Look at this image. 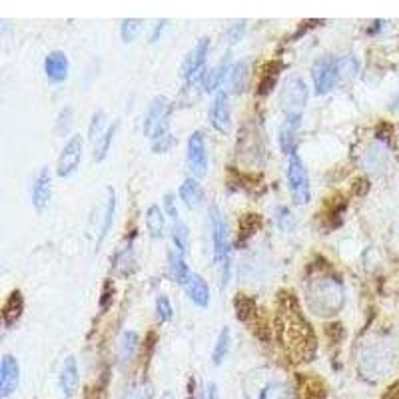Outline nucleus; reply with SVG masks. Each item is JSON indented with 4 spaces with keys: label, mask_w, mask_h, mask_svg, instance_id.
I'll return each mask as SVG.
<instances>
[{
    "label": "nucleus",
    "mask_w": 399,
    "mask_h": 399,
    "mask_svg": "<svg viewBox=\"0 0 399 399\" xmlns=\"http://www.w3.org/2000/svg\"><path fill=\"white\" fill-rule=\"evenodd\" d=\"M278 333L289 354L303 356L310 354V349L314 352V329L299 312L298 299L287 292L278 298Z\"/></svg>",
    "instance_id": "f257e3e1"
},
{
    "label": "nucleus",
    "mask_w": 399,
    "mask_h": 399,
    "mask_svg": "<svg viewBox=\"0 0 399 399\" xmlns=\"http://www.w3.org/2000/svg\"><path fill=\"white\" fill-rule=\"evenodd\" d=\"M345 301L343 282L336 273H317L306 284V303L315 317L328 319L340 314Z\"/></svg>",
    "instance_id": "f03ea898"
},
{
    "label": "nucleus",
    "mask_w": 399,
    "mask_h": 399,
    "mask_svg": "<svg viewBox=\"0 0 399 399\" xmlns=\"http://www.w3.org/2000/svg\"><path fill=\"white\" fill-rule=\"evenodd\" d=\"M391 357H393V352L384 342H373L366 345L361 352V363H359V370L363 373V377H368V379L384 377L389 371Z\"/></svg>",
    "instance_id": "7ed1b4c3"
},
{
    "label": "nucleus",
    "mask_w": 399,
    "mask_h": 399,
    "mask_svg": "<svg viewBox=\"0 0 399 399\" xmlns=\"http://www.w3.org/2000/svg\"><path fill=\"white\" fill-rule=\"evenodd\" d=\"M172 116V104L170 100L164 96H156L150 102V108L144 118V134L152 140H156L160 136L168 134V126H170Z\"/></svg>",
    "instance_id": "20e7f679"
},
{
    "label": "nucleus",
    "mask_w": 399,
    "mask_h": 399,
    "mask_svg": "<svg viewBox=\"0 0 399 399\" xmlns=\"http://www.w3.org/2000/svg\"><path fill=\"white\" fill-rule=\"evenodd\" d=\"M287 188L296 206H306L310 202V176L298 154H294L287 162Z\"/></svg>",
    "instance_id": "39448f33"
},
{
    "label": "nucleus",
    "mask_w": 399,
    "mask_h": 399,
    "mask_svg": "<svg viewBox=\"0 0 399 399\" xmlns=\"http://www.w3.org/2000/svg\"><path fill=\"white\" fill-rule=\"evenodd\" d=\"M310 98V90L308 84L299 78V76H292L280 92V106L284 110L285 116H301L306 104Z\"/></svg>",
    "instance_id": "423d86ee"
},
{
    "label": "nucleus",
    "mask_w": 399,
    "mask_h": 399,
    "mask_svg": "<svg viewBox=\"0 0 399 399\" xmlns=\"http://www.w3.org/2000/svg\"><path fill=\"white\" fill-rule=\"evenodd\" d=\"M312 80H314V90L317 96H324L331 92L336 84L340 82L338 76V58L322 57L317 58L312 66Z\"/></svg>",
    "instance_id": "0eeeda50"
},
{
    "label": "nucleus",
    "mask_w": 399,
    "mask_h": 399,
    "mask_svg": "<svg viewBox=\"0 0 399 399\" xmlns=\"http://www.w3.org/2000/svg\"><path fill=\"white\" fill-rule=\"evenodd\" d=\"M82 152H84V140H82V136L74 134L70 140L64 144V148H62V152L58 156L57 176H60V178L72 176L76 172V168L80 166Z\"/></svg>",
    "instance_id": "6e6552de"
},
{
    "label": "nucleus",
    "mask_w": 399,
    "mask_h": 399,
    "mask_svg": "<svg viewBox=\"0 0 399 399\" xmlns=\"http://www.w3.org/2000/svg\"><path fill=\"white\" fill-rule=\"evenodd\" d=\"M210 226H212V248H214V262H226L228 257V226L218 206L210 208Z\"/></svg>",
    "instance_id": "1a4fd4ad"
},
{
    "label": "nucleus",
    "mask_w": 399,
    "mask_h": 399,
    "mask_svg": "<svg viewBox=\"0 0 399 399\" xmlns=\"http://www.w3.org/2000/svg\"><path fill=\"white\" fill-rule=\"evenodd\" d=\"M188 166L196 178H204L208 174V150H206V138L202 132H194L188 138Z\"/></svg>",
    "instance_id": "9d476101"
},
{
    "label": "nucleus",
    "mask_w": 399,
    "mask_h": 399,
    "mask_svg": "<svg viewBox=\"0 0 399 399\" xmlns=\"http://www.w3.org/2000/svg\"><path fill=\"white\" fill-rule=\"evenodd\" d=\"M208 118H210V124H212L218 132L228 134L229 128H232V114H229L228 92H224V90H218V92H216L214 100H212V104H210Z\"/></svg>",
    "instance_id": "9b49d317"
},
{
    "label": "nucleus",
    "mask_w": 399,
    "mask_h": 399,
    "mask_svg": "<svg viewBox=\"0 0 399 399\" xmlns=\"http://www.w3.org/2000/svg\"><path fill=\"white\" fill-rule=\"evenodd\" d=\"M208 50H210V38L204 36V38H200L196 46L190 50V54L184 58V62H182V66H180L182 80L190 82V78H194V76L204 68L206 58H208Z\"/></svg>",
    "instance_id": "f8f14e48"
},
{
    "label": "nucleus",
    "mask_w": 399,
    "mask_h": 399,
    "mask_svg": "<svg viewBox=\"0 0 399 399\" xmlns=\"http://www.w3.org/2000/svg\"><path fill=\"white\" fill-rule=\"evenodd\" d=\"M20 384V366L16 361L15 356L6 354L2 356V363H0V396L2 399H8Z\"/></svg>",
    "instance_id": "ddd939ff"
},
{
    "label": "nucleus",
    "mask_w": 399,
    "mask_h": 399,
    "mask_svg": "<svg viewBox=\"0 0 399 399\" xmlns=\"http://www.w3.org/2000/svg\"><path fill=\"white\" fill-rule=\"evenodd\" d=\"M114 212H116V194L112 188L106 190V196L102 202V208L94 214L98 216V236H96V250H98L102 242L106 240V236L110 234L112 228V222H114Z\"/></svg>",
    "instance_id": "4468645a"
},
{
    "label": "nucleus",
    "mask_w": 399,
    "mask_h": 399,
    "mask_svg": "<svg viewBox=\"0 0 399 399\" xmlns=\"http://www.w3.org/2000/svg\"><path fill=\"white\" fill-rule=\"evenodd\" d=\"M299 126H301V116H285L282 126H280L278 142H280V150L285 156L292 158L298 150Z\"/></svg>",
    "instance_id": "2eb2a0df"
},
{
    "label": "nucleus",
    "mask_w": 399,
    "mask_h": 399,
    "mask_svg": "<svg viewBox=\"0 0 399 399\" xmlns=\"http://www.w3.org/2000/svg\"><path fill=\"white\" fill-rule=\"evenodd\" d=\"M68 57L62 50H52L48 57L44 58V72L48 82L52 84H62L68 76Z\"/></svg>",
    "instance_id": "dca6fc26"
},
{
    "label": "nucleus",
    "mask_w": 399,
    "mask_h": 399,
    "mask_svg": "<svg viewBox=\"0 0 399 399\" xmlns=\"http://www.w3.org/2000/svg\"><path fill=\"white\" fill-rule=\"evenodd\" d=\"M32 206L40 212L48 206V202L52 200V176H50V170L48 168H43L38 172L34 184H32Z\"/></svg>",
    "instance_id": "f3484780"
},
{
    "label": "nucleus",
    "mask_w": 399,
    "mask_h": 399,
    "mask_svg": "<svg viewBox=\"0 0 399 399\" xmlns=\"http://www.w3.org/2000/svg\"><path fill=\"white\" fill-rule=\"evenodd\" d=\"M78 382H80V373H78V363H76V357L68 356L64 359V366L60 370V377H58V384H60V389L66 398H72L76 387H78Z\"/></svg>",
    "instance_id": "a211bd4d"
},
{
    "label": "nucleus",
    "mask_w": 399,
    "mask_h": 399,
    "mask_svg": "<svg viewBox=\"0 0 399 399\" xmlns=\"http://www.w3.org/2000/svg\"><path fill=\"white\" fill-rule=\"evenodd\" d=\"M184 287L188 298L192 299L198 308H208L210 306V285L200 273L192 271V276H190V280H188V284Z\"/></svg>",
    "instance_id": "6ab92c4d"
},
{
    "label": "nucleus",
    "mask_w": 399,
    "mask_h": 399,
    "mask_svg": "<svg viewBox=\"0 0 399 399\" xmlns=\"http://www.w3.org/2000/svg\"><path fill=\"white\" fill-rule=\"evenodd\" d=\"M178 196L190 210H196L202 204V200H204V190H202V186L198 184L196 178H186L184 182L180 184Z\"/></svg>",
    "instance_id": "aec40b11"
},
{
    "label": "nucleus",
    "mask_w": 399,
    "mask_h": 399,
    "mask_svg": "<svg viewBox=\"0 0 399 399\" xmlns=\"http://www.w3.org/2000/svg\"><path fill=\"white\" fill-rule=\"evenodd\" d=\"M168 266H170V273L174 276V280H176L178 284H188L192 271H190L188 264H186V256H182L178 250H170V252H168Z\"/></svg>",
    "instance_id": "412c9836"
},
{
    "label": "nucleus",
    "mask_w": 399,
    "mask_h": 399,
    "mask_svg": "<svg viewBox=\"0 0 399 399\" xmlns=\"http://www.w3.org/2000/svg\"><path fill=\"white\" fill-rule=\"evenodd\" d=\"M24 312V298H22V294L15 289L8 298H6V303H4V324L6 326H13L16 324L18 319H20V315Z\"/></svg>",
    "instance_id": "4be33fe9"
},
{
    "label": "nucleus",
    "mask_w": 399,
    "mask_h": 399,
    "mask_svg": "<svg viewBox=\"0 0 399 399\" xmlns=\"http://www.w3.org/2000/svg\"><path fill=\"white\" fill-rule=\"evenodd\" d=\"M146 228L148 234L160 240L164 236V229H166V220H164V212L160 210V206H150L148 212H146Z\"/></svg>",
    "instance_id": "5701e85b"
},
{
    "label": "nucleus",
    "mask_w": 399,
    "mask_h": 399,
    "mask_svg": "<svg viewBox=\"0 0 399 399\" xmlns=\"http://www.w3.org/2000/svg\"><path fill=\"white\" fill-rule=\"evenodd\" d=\"M229 70H232V66H229V57H224L222 58V62L216 66L214 70L210 72V74H206L204 88H206L208 92H216V88H220V84H222L224 80H228Z\"/></svg>",
    "instance_id": "b1692460"
},
{
    "label": "nucleus",
    "mask_w": 399,
    "mask_h": 399,
    "mask_svg": "<svg viewBox=\"0 0 399 399\" xmlns=\"http://www.w3.org/2000/svg\"><path fill=\"white\" fill-rule=\"evenodd\" d=\"M246 80H248V62L246 60H240L232 66L228 76V90L232 94H242L243 86H246Z\"/></svg>",
    "instance_id": "393cba45"
},
{
    "label": "nucleus",
    "mask_w": 399,
    "mask_h": 399,
    "mask_svg": "<svg viewBox=\"0 0 399 399\" xmlns=\"http://www.w3.org/2000/svg\"><path fill=\"white\" fill-rule=\"evenodd\" d=\"M114 266L116 271L122 273V276H130V273L136 271L138 264H136V256H134V248H132V243H128L124 250H120V252L116 254Z\"/></svg>",
    "instance_id": "a878e982"
},
{
    "label": "nucleus",
    "mask_w": 399,
    "mask_h": 399,
    "mask_svg": "<svg viewBox=\"0 0 399 399\" xmlns=\"http://www.w3.org/2000/svg\"><path fill=\"white\" fill-rule=\"evenodd\" d=\"M229 345H232L229 328L224 326V328L220 329V336H218V340H216L214 352H212V361H214V366H222V363H224V359H226L229 354Z\"/></svg>",
    "instance_id": "bb28decb"
},
{
    "label": "nucleus",
    "mask_w": 399,
    "mask_h": 399,
    "mask_svg": "<svg viewBox=\"0 0 399 399\" xmlns=\"http://www.w3.org/2000/svg\"><path fill=\"white\" fill-rule=\"evenodd\" d=\"M363 160H366L363 164H366L368 170L379 172L385 166V162H387V150H385L384 146H379V144H373L370 150L366 152Z\"/></svg>",
    "instance_id": "cd10ccee"
},
{
    "label": "nucleus",
    "mask_w": 399,
    "mask_h": 399,
    "mask_svg": "<svg viewBox=\"0 0 399 399\" xmlns=\"http://www.w3.org/2000/svg\"><path fill=\"white\" fill-rule=\"evenodd\" d=\"M172 238H174V246H176V250L186 256L188 254V250H190V229L186 226L182 220H176L174 222V226H172Z\"/></svg>",
    "instance_id": "c85d7f7f"
},
{
    "label": "nucleus",
    "mask_w": 399,
    "mask_h": 399,
    "mask_svg": "<svg viewBox=\"0 0 399 399\" xmlns=\"http://www.w3.org/2000/svg\"><path fill=\"white\" fill-rule=\"evenodd\" d=\"M136 345H138V333L136 331H124L122 338H120V361L126 366L132 356L136 354Z\"/></svg>",
    "instance_id": "c756f323"
},
{
    "label": "nucleus",
    "mask_w": 399,
    "mask_h": 399,
    "mask_svg": "<svg viewBox=\"0 0 399 399\" xmlns=\"http://www.w3.org/2000/svg\"><path fill=\"white\" fill-rule=\"evenodd\" d=\"M116 128H118V122H112L108 126V130H106V134L100 138L98 142L94 144V162H104V158L108 156V150H110L112 140H114Z\"/></svg>",
    "instance_id": "7c9ffc66"
},
{
    "label": "nucleus",
    "mask_w": 399,
    "mask_h": 399,
    "mask_svg": "<svg viewBox=\"0 0 399 399\" xmlns=\"http://www.w3.org/2000/svg\"><path fill=\"white\" fill-rule=\"evenodd\" d=\"M359 70V64H357L356 57L352 54H345V57L338 58V76L340 80H354Z\"/></svg>",
    "instance_id": "2f4dec72"
},
{
    "label": "nucleus",
    "mask_w": 399,
    "mask_h": 399,
    "mask_svg": "<svg viewBox=\"0 0 399 399\" xmlns=\"http://www.w3.org/2000/svg\"><path fill=\"white\" fill-rule=\"evenodd\" d=\"M259 399H294L292 389L287 384H268L262 391H259Z\"/></svg>",
    "instance_id": "473e14b6"
},
{
    "label": "nucleus",
    "mask_w": 399,
    "mask_h": 399,
    "mask_svg": "<svg viewBox=\"0 0 399 399\" xmlns=\"http://www.w3.org/2000/svg\"><path fill=\"white\" fill-rule=\"evenodd\" d=\"M106 130H108V124H106V114H104V110H98L96 114L92 116V120H90L88 140H90V142H98L100 138L106 134Z\"/></svg>",
    "instance_id": "72a5a7b5"
},
{
    "label": "nucleus",
    "mask_w": 399,
    "mask_h": 399,
    "mask_svg": "<svg viewBox=\"0 0 399 399\" xmlns=\"http://www.w3.org/2000/svg\"><path fill=\"white\" fill-rule=\"evenodd\" d=\"M234 308H236V314H238V317L242 319L243 324L254 322V317H256V303L252 299L246 298V296H238Z\"/></svg>",
    "instance_id": "f704fd0d"
},
{
    "label": "nucleus",
    "mask_w": 399,
    "mask_h": 399,
    "mask_svg": "<svg viewBox=\"0 0 399 399\" xmlns=\"http://www.w3.org/2000/svg\"><path fill=\"white\" fill-rule=\"evenodd\" d=\"M278 76H280V68L276 66V62H271L270 66L264 70V74H262V82H259V88H257L259 96H268L270 94L271 90H273V86H276Z\"/></svg>",
    "instance_id": "c9c22d12"
},
{
    "label": "nucleus",
    "mask_w": 399,
    "mask_h": 399,
    "mask_svg": "<svg viewBox=\"0 0 399 399\" xmlns=\"http://www.w3.org/2000/svg\"><path fill=\"white\" fill-rule=\"evenodd\" d=\"M142 20H136V18H128V20H122V40L124 43H132L136 40V36L140 34V29H142Z\"/></svg>",
    "instance_id": "e433bc0d"
},
{
    "label": "nucleus",
    "mask_w": 399,
    "mask_h": 399,
    "mask_svg": "<svg viewBox=\"0 0 399 399\" xmlns=\"http://www.w3.org/2000/svg\"><path fill=\"white\" fill-rule=\"evenodd\" d=\"M72 122H74V110H72L70 106L62 108V112L57 118V134L64 136L72 128Z\"/></svg>",
    "instance_id": "4c0bfd02"
},
{
    "label": "nucleus",
    "mask_w": 399,
    "mask_h": 399,
    "mask_svg": "<svg viewBox=\"0 0 399 399\" xmlns=\"http://www.w3.org/2000/svg\"><path fill=\"white\" fill-rule=\"evenodd\" d=\"M156 315L160 322H170L172 319L174 312H172V303L168 296H160L156 299Z\"/></svg>",
    "instance_id": "58836bf2"
},
{
    "label": "nucleus",
    "mask_w": 399,
    "mask_h": 399,
    "mask_svg": "<svg viewBox=\"0 0 399 399\" xmlns=\"http://www.w3.org/2000/svg\"><path fill=\"white\" fill-rule=\"evenodd\" d=\"M174 136H172L170 132L168 134H164V136H160L156 140H152V152H156V154H162V152H168L172 146H174Z\"/></svg>",
    "instance_id": "ea45409f"
},
{
    "label": "nucleus",
    "mask_w": 399,
    "mask_h": 399,
    "mask_svg": "<svg viewBox=\"0 0 399 399\" xmlns=\"http://www.w3.org/2000/svg\"><path fill=\"white\" fill-rule=\"evenodd\" d=\"M243 34H246V22L243 20H236V22H232V27L228 29V40L232 44L238 43V40H242Z\"/></svg>",
    "instance_id": "a19ab883"
},
{
    "label": "nucleus",
    "mask_w": 399,
    "mask_h": 399,
    "mask_svg": "<svg viewBox=\"0 0 399 399\" xmlns=\"http://www.w3.org/2000/svg\"><path fill=\"white\" fill-rule=\"evenodd\" d=\"M276 216H278V226L284 229H289L294 228V218L289 214V210L284 208V206H280L278 210H276Z\"/></svg>",
    "instance_id": "79ce46f5"
},
{
    "label": "nucleus",
    "mask_w": 399,
    "mask_h": 399,
    "mask_svg": "<svg viewBox=\"0 0 399 399\" xmlns=\"http://www.w3.org/2000/svg\"><path fill=\"white\" fill-rule=\"evenodd\" d=\"M164 210H166L168 218H172L174 222H176V220H180V218H178V210H176V200H174V194H166V196H164Z\"/></svg>",
    "instance_id": "37998d69"
},
{
    "label": "nucleus",
    "mask_w": 399,
    "mask_h": 399,
    "mask_svg": "<svg viewBox=\"0 0 399 399\" xmlns=\"http://www.w3.org/2000/svg\"><path fill=\"white\" fill-rule=\"evenodd\" d=\"M114 294V287H112V282H106L104 284V292H102V308H108L110 306V298Z\"/></svg>",
    "instance_id": "c03bdc74"
},
{
    "label": "nucleus",
    "mask_w": 399,
    "mask_h": 399,
    "mask_svg": "<svg viewBox=\"0 0 399 399\" xmlns=\"http://www.w3.org/2000/svg\"><path fill=\"white\" fill-rule=\"evenodd\" d=\"M154 27H156V29H154V34H152V36L148 38L150 43H156L158 38L162 36V30L168 27V20H156V22H154Z\"/></svg>",
    "instance_id": "a18cd8bd"
},
{
    "label": "nucleus",
    "mask_w": 399,
    "mask_h": 399,
    "mask_svg": "<svg viewBox=\"0 0 399 399\" xmlns=\"http://www.w3.org/2000/svg\"><path fill=\"white\" fill-rule=\"evenodd\" d=\"M206 398H208V399H220V389H218V385H216V384L208 385Z\"/></svg>",
    "instance_id": "49530a36"
},
{
    "label": "nucleus",
    "mask_w": 399,
    "mask_h": 399,
    "mask_svg": "<svg viewBox=\"0 0 399 399\" xmlns=\"http://www.w3.org/2000/svg\"><path fill=\"white\" fill-rule=\"evenodd\" d=\"M124 399H146V393H144L142 387H138V389H132Z\"/></svg>",
    "instance_id": "de8ad7c7"
},
{
    "label": "nucleus",
    "mask_w": 399,
    "mask_h": 399,
    "mask_svg": "<svg viewBox=\"0 0 399 399\" xmlns=\"http://www.w3.org/2000/svg\"><path fill=\"white\" fill-rule=\"evenodd\" d=\"M162 399H174V396H172V393H168V391H166V393L162 396Z\"/></svg>",
    "instance_id": "09e8293b"
}]
</instances>
